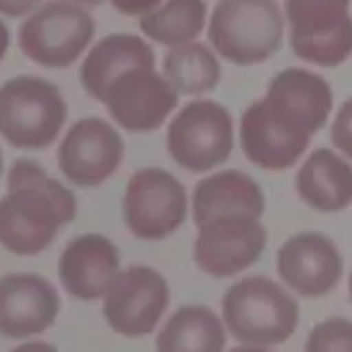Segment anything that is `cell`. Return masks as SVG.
I'll return each mask as SVG.
<instances>
[{
	"mask_svg": "<svg viewBox=\"0 0 352 352\" xmlns=\"http://www.w3.org/2000/svg\"><path fill=\"white\" fill-rule=\"evenodd\" d=\"M264 96H270L278 104H283L286 110H292L314 135L327 124L330 110H333V88H330V82L322 74L300 69V66L280 69L270 80Z\"/></svg>",
	"mask_w": 352,
	"mask_h": 352,
	"instance_id": "20",
	"label": "cell"
},
{
	"mask_svg": "<svg viewBox=\"0 0 352 352\" xmlns=\"http://www.w3.org/2000/svg\"><path fill=\"white\" fill-rule=\"evenodd\" d=\"M66 102L55 82L19 74L0 85V135L25 151L47 148L63 129Z\"/></svg>",
	"mask_w": 352,
	"mask_h": 352,
	"instance_id": "4",
	"label": "cell"
},
{
	"mask_svg": "<svg viewBox=\"0 0 352 352\" xmlns=\"http://www.w3.org/2000/svg\"><path fill=\"white\" fill-rule=\"evenodd\" d=\"M206 33L220 58L253 66L280 50L286 14L275 0H217Z\"/></svg>",
	"mask_w": 352,
	"mask_h": 352,
	"instance_id": "3",
	"label": "cell"
},
{
	"mask_svg": "<svg viewBox=\"0 0 352 352\" xmlns=\"http://www.w3.org/2000/svg\"><path fill=\"white\" fill-rule=\"evenodd\" d=\"M60 311L58 289L36 272L0 278V336L25 338L47 330Z\"/></svg>",
	"mask_w": 352,
	"mask_h": 352,
	"instance_id": "15",
	"label": "cell"
},
{
	"mask_svg": "<svg viewBox=\"0 0 352 352\" xmlns=\"http://www.w3.org/2000/svg\"><path fill=\"white\" fill-rule=\"evenodd\" d=\"M162 74L179 94L198 96V94H209L220 82V60H217L212 44L187 41V44H176L165 52Z\"/></svg>",
	"mask_w": 352,
	"mask_h": 352,
	"instance_id": "22",
	"label": "cell"
},
{
	"mask_svg": "<svg viewBox=\"0 0 352 352\" xmlns=\"http://www.w3.org/2000/svg\"><path fill=\"white\" fill-rule=\"evenodd\" d=\"M226 322L206 305H182L157 336V352H223Z\"/></svg>",
	"mask_w": 352,
	"mask_h": 352,
	"instance_id": "21",
	"label": "cell"
},
{
	"mask_svg": "<svg viewBox=\"0 0 352 352\" xmlns=\"http://www.w3.org/2000/svg\"><path fill=\"white\" fill-rule=\"evenodd\" d=\"M0 198V245L16 256L47 250L58 231L77 217V198L38 162L16 160Z\"/></svg>",
	"mask_w": 352,
	"mask_h": 352,
	"instance_id": "1",
	"label": "cell"
},
{
	"mask_svg": "<svg viewBox=\"0 0 352 352\" xmlns=\"http://www.w3.org/2000/svg\"><path fill=\"white\" fill-rule=\"evenodd\" d=\"M305 352H352V322L344 316H330L305 338Z\"/></svg>",
	"mask_w": 352,
	"mask_h": 352,
	"instance_id": "24",
	"label": "cell"
},
{
	"mask_svg": "<svg viewBox=\"0 0 352 352\" xmlns=\"http://www.w3.org/2000/svg\"><path fill=\"white\" fill-rule=\"evenodd\" d=\"M138 66H154V50L140 36L132 33H110L102 41H96L82 66H80V82L88 96L96 102H104L110 82Z\"/></svg>",
	"mask_w": 352,
	"mask_h": 352,
	"instance_id": "18",
	"label": "cell"
},
{
	"mask_svg": "<svg viewBox=\"0 0 352 352\" xmlns=\"http://www.w3.org/2000/svg\"><path fill=\"white\" fill-rule=\"evenodd\" d=\"M0 176H3V151H0Z\"/></svg>",
	"mask_w": 352,
	"mask_h": 352,
	"instance_id": "33",
	"label": "cell"
},
{
	"mask_svg": "<svg viewBox=\"0 0 352 352\" xmlns=\"http://www.w3.org/2000/svg\"><path fill=\"white\" fill-rule=\"evenodd\" d=\"M165 0H110V6L118 14H126V16H146V14H151Z\"/></svg>",
	"mask_w": 352,
	"mask_h": 352,
	"instance_id": "26",
	"label": "cell"
},
{
	"mask_svg": "<svg viewBox=\"0 0 352 352\" xmlns=\"http://www.w3.org/2000/svg\"><path fill=\"white\" fill-rule=\"evenodd\" d=\"M118 264H121V253L107 236L80 234L63 248L58 258V278L72 297L99 300L118 278L121 272Z\"/></svg>",
	"mask_w": 352,
	"mask_h": 352,
	"instance_id": "16",
	"label": "cell"
},
{
	"mask_svg": "<svg viewBox=\"0 0 352 352\" xmlns=\"http://www.w3.org/2000/svg\"><path fill=\"white\" fill-rule=\"evenodd\" d=\"M102 300V314L110 330L126 338H140L148 336L162 319L170 289L157 270L146 264H132L118 272Z\"/></svg>",
	"mask_w": 352,
	"mask_h": 352,
	"instance_id": "10",
	"label": "cell"
},
{
	"mask_svg": "<svg viewBox=\"0 0 352 352\" xmlns=\"http://www.w3.org/2000/svg\"><path fill=\"white\" fill-rule=\"evenodd\" d=\"M226 330L253 346H275L292 338L300 322L297 300L264 275H248L231 283L223 294Z\"/></svg>",
	"mask_w": 352,
	"mask_h": 352,
	"instance_id": "2",
	"label": "cell"
},
{
	"mask_svg": "<svg viewBox=\"0 0 352 352\" xmlns=\"http://www.w3.org/2000/svg\"><path fill=\"white\" fill-rule=\"evenodd\" d=\"M8 44H11V33H8L6 22H0V60L6 58V52H8Z\"/></svg>",
	"mask_w": 352,
	"mask_h": 352,
	"instance_id": "29",
	"label": "cell"
},
{
	"mask_svg": "<svg viewBox=\"0 0 352 352\" xmlns=\"http://www.w3.org/2000/svg\"><path fill=\"white\" fill-rule=\"evenodd\" d=\"M206 25L209 22L204 0H165L151 14L140 16V33L165 47L195 41Z\"/></svg>",
	"mask_w": 352,
	"mask_h": 352,
	"instance_id": "23",
	"label": "cell"
},
{
	"mask_svg": "<svg viewBox=\"0 0 352 352\" xmlns=\"http://www.w3.org/2000/svg\"><path fill=\"white\" fill-rule=\"evenodd\" d=\"M11 352H58V349L52 344H47V341H28V344L14 346Z\"/></svg>",
	"mask_w": 352,
	"mask_h": 352,
	"instance_id": "28",
	"label": "cell"
},
{
	"mask_svg": "<svg viewBox=\"0 0 352 352\" xmlns=\"http://www.w3.org/2000/svg\"><path fill=\"white\" fill-rule=\"evenodd\" d=\"M349 300H352V272H349Z\"/></svg>",
	"mask_w": 352,
	"mask_h": 352,
	"instance_id": "32",
	"label": "cell"
},
{
	"mask_svg": "<svg viewBox=\"0 0 352 352\" xmlns=\"http://www.w3.org/2000/svg\"><path fill=\"white\" fill-rule=\"evenodd\" d=\"M267 231L258 217L250 214H223L204 226H198V236L192 245V258L198 270L212 278H231L250 264H256L264 253Z\"/></svg>",
	"mask_w": 352,
	"mask_h": 352,
	"instance_id": "11",
	"label": "cell"
},
{
	"mask_svg": "<svg viewBox=\"0 0 352 352\" xmlns=\"http://www.w3.org/2000/svg\"><path fill=\"white\" fill-rule=\"evenodd\" d=\"M187 217V190L165 168H140L124 190V223L138 239H165Z\"/></svg>",
	"mask_w": 352,
	"mask_h": 352,
	"instance_id": "9",
	"label": "cell"
},
{
	"mask_svg": "<svg viewBox=\"0 0 352 352\" xmlns=\"http://www.w3.org/2000/svg\"><path fill=\"white\" fill-rule=\"evenodd\" d=\"M110 118L126 132H151L176 110L179 91L154 66H138L118 74L104 96Z\"/></svg>",
	"mask_w": 352,
	"mask_h": 352,
	"instance_id": "12",
	"label": "cell"
},
{
	"mask_svg": "<svg viewBox=\"0 0 352 352\" xmlns=\"http://www.w3.org/2000/svg\"><path fill=\"white\" fill-rule=\"evenodd\" d=\"M352 0H286L292 52L314 66H341L352 55Z\"/></svg>",
	"mask_w": 352,
	"mask_h": 352,
	"instance_id": "6",
	"label": "cell"
},
{
	"mask_svg": "<svg viewBox=\"0 0 352 352\" xmlns=\"http://www.w3.org/2000/svg\"><path fill=\"white\" fill-rule=\"evenodd\" d=\"M41 0H0V14L3 16H22L28 11H33Z\"/></svg>",
	"mask_w": 352,
	"mask_h": 352,
	"instance_id": "27",
	"label": "cell"
},
{
	"mask_svg": "<svg viewBox=\"0 0 352 352\" xmlns=\"http://www.w3.org/2000/svg\"><path fill=\"white\" fill-rule=\"evenodd\" d=\"M314 132L283 104L270 96L248 104L239 121L242 154L264 170L292 168L308 148Z\"/></svg>",
	"mask_w": 352,
	"mask_h": 352,
	"instance_id": "8",
	"label": "cell"
},
{
	"mask_svg": "<svg viewBox=\"0 0 352 352\" xmlns=\"http://www.w3.org/2000/svg\"><path fill=\"white\" fill-rule=\"evenodd\" d=\"M231 352H267L264 346H253V344H245V346H234Z\"/></svg>",
	"mask_w": 352,
	"mask_h": 352,
	"instance_id": "30",
	"label": "cell"
},
{
	"mask_svg": "<svg viewBox=\"0 0 352 352\" xmlns=\"http://www.w3.org/2000/svg\"><path fill=\"white\" fill-rule=\"evenodd\" d=\"M168 154L184 170L204 173L228 160L234 148L231 113L212 99H192L176 110L168 126Z\"/></svg>",
	"mask_w": 352,
	"mask_h": 352,
	"instance_id": "7",
	"label": "cell"
},
{
	"mask_svg": "<svg viewBox=\"0 0 352 352\" xmlns=\"http://www.w3.org/2000/svg\"><path fill=\"white\" fill-rule=\"evenodd\" d=\"M124 160V140L104 118L88 116L69 126L58 146V168L77 187H99Z\"/></svg>",
	"mask_w": 352,
	"mask_h": 352,
	"instance_id": "13",
	"label": "cell"
},
{
	"mask_svg": "<svg viewBox=\"0 0 352 352\" xmlns=\"http://www.w3.org/2000/svg\"><path fill=\"white\" fill-rule=\"evenodd\" d=\"M297 195L316 212H341L352 204V165L336 148H316L300 165Z\"/></svg>",
	"mask_w": 352,
	"mask_h": 352,
	"instance_id": "19",
	"label": "cell"
},
{
	"mask_svg": "<svg viewBox=\"0 0 352 352\" xmlns=\"http://www.w3.org/2000/svg\"><path fill=\"white\" fill-rule=\"evenodd\" d=\"M223 214H264V192L245 170H217L204 176L192 190V220L204 226Z\"/></svg>",
	"mask_w": 352,
	"mask_h": 352,
	"instance_id": "17",
	"label": "cell"
},
{
	"mask_svg": "<svg viewBox=\"0 0 352 352\" xmlns=\"http://www.w3.org/2000/svg\"><path fill=\"white\" fill-rule=\"evenodd\" d=\"M94 16L72 0H50L19 25V50L38 66H72L94 41Z\"/></svg>",
	"mask_w": 352,
	"mask_h": 352,
	"instance_id": "5",
	"label": "cell"
},
{
	"mask_svg": "<svg viewBox=\"0 0 352 352\" xmlns=\"http://www.w3.org/2000/svg\"><path fill=\"white\" fill-rule=\"evenodd\" d=\"M330 140L333 146L346 157L352 160V96L341 104V110L336 113L333 124H330Z\"/></svg>",
	"mask_w": 352,
	"mask_h": 352,
	"instance_id": "25",
	"label": "cell"
},
{
	"mask_svg": "<svg viewBox=\"0 0 352 352\" xmlns=\"http://www.w3.org/2000/svg\"><path fill=\"white\" fill-rule=\"evenodd\" d=\"M278 275L280 280L302 297L330 294L344 272L341 250L336 242L319 231H300L289 236L278 250Z\"/></svg>",
	"mask_w": 352,
	"mask_h": 352,
	"instance_id": "14",
	"label": "cell"
},
{
	"mask_svg": "<svg viewBox=\"0 0 352 352\" xmlns=\"http://www.w3.org/2000/svg\"><path fill=\"white\" fill-rule=\"evenodd\" d=\"M72 3H80V6H102L104 0H72Z\"/></svg>",
	"mask_w": 352,
	"mask_h": 352,
	"instance_id": "31",
	"label": "cell"
}]
</instances>
